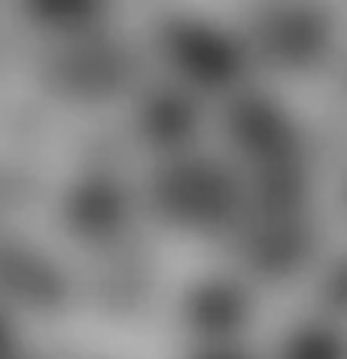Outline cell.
Returning <instances> with one entry per match:
<instances>
[{
  "label": "cell",
  "mask_w": 347,
  "mask_h": 359,
  "mask_svg": "<svg viewBox=\"0 0 347 359\" xmlns=\"http://www.w3.org/2000/svg\"><path fill=\"white\" fill-rule=\"evenodd\" d=\"M158 213L183 229H219L238 208V186L219 165L174 161L153 186Z\"/></svg>",
  "instance_id": "obj_1"
},
{
  "label": "cell",
  "mask_w": 347,
  "mask_h": 359,
  "mask_svg": "<svg viewBox=\"0 0 347 359\" xmlns=\"http://www.w3.org/2000/svg\"><path fill=\"white\" fill-rule=\"evenodd\" d=\"M162 52L183 79L204 88H226L241 76V46L207 22H171L162 34Z\"/></svg>",
  "instance_id": "obj_2"
},
{
  "label": "cell",
  "mask_w": 347,
  "mask_h": 359,
  "mask_svg": "<svg viewBox=\"0 0 347 359\" xmlns=\"http://www.w3.org/2000/svg\"><path fill=\"white\" fill-rule=\"evenodd\" d=\"M226 128L231 143L262 168L287 165L299 149L296 122L268 95H241L238 101H231Z\"/></svg>",
  "instance_id": "obj_3"
},
{
  "label": "cell",
  "mask_w": 347,
  "mask_h": 359,
  "mask_svg": "<svg viewBox=\"0 0 347 359\" xmlns=\"http://www.w3.org/2000/svg\"><path fill=\"white\" fill-rule=\"evenodd\" d=\"M128 219V198L110 177L79 180L64 198V222L86 241H107L119 235Z\"/></svg>",
  "instance_id": "obj_4"
},
{
  "label": "cell",
  "mask_w": 347,
  "mask_h": 359,
  "mask_svg": "<svg viewBox=\"0 0 347 359\" xmlns=\"http://www.w3.org/2000/svg\"><path fill=\"white\" fill-rule=\"evenodd\" d=\"M259 43L274 61L290 67L311 65L326 46V25L311 10L280 6L259 22Z\"/></svg>",
  "instance_id": "obj_5"
},
{
  "label": "cell",
  "mask_w": 347,
  "mask_h": 359,
  "mask_svg": "<svg viewBox=\"0 0 347 359\" xmlns=\"http://www.w3.org/2000/svg\"><path fill=\"white\" fill-rule=\"evenodd\" d=\"M247 313H250V302H247L244 290L229 280L198 283L183 302L186 323L207 338L231 335L247 323Z\"/></svg>",
  "instance_id": "obj_6"
},
{
  "label": "cell",
  "mask_w": 347,
  "mask_h": 359,
  "mask_svg": "<svg viewBox=\"0 0 347 359\" xmlns=\"http://www.w3.org/2000/svg\"><path fill=\"white\" fill-rule=\"evenodd\" d=\"M52 74H55L58 86L64 88V92L79 95V97H97V95H107L122 79V74H125V58L110 46L83 43V46L64 52V55L55 61Z\"/></svg>",
  "instance_id": "obj_7"
},
{
  "label": "cell",
  "mask_w": 347,
  "mask_h": 359,
  "mask_svg": "<svg viewBox=\"0 0 347 359\" xmlns=\"http://www.w3.org/2000/svg\"><path fill=\"white\" fill-rule=\"evenodd\" d=\"M137 128L147 137V143H156L158 149H177L198 128V107L189 95L165 88V92L149 95L140 104Z\"/></svg>",
  "instance_id": "obj_8"
},
{
  "label": "cell",
  "mask_w": 347,
  "mask_h": 359,
  "mask_svg": "<svg viewBox=\"0 0 347 359\" xmlns=\"http://www.w3.org/2000/svg\"><path fill=\"white\" fill-rule=\"evenodd\" d=\"M308 256V235L305 229L290 219H271L265 229L247 241V262L262 274H290L305 262Z\"/></svg>",
  "instance_id": "obj_9"
},
{
  "label": "cell",
  "mask_w": 347,
  "mask_h": 359,
  "mask_svg": "<svg viewBox=\"0 0 347 359\" xmlns=\"http://www.w3.org/2000/svg\"><path fill=\"white\" fill-rule=\"evenodd\" d=\"M301 195H305V177L299 174V168L292 161L259 168L256 201L271 213V219H290L292 210H299Z\"/></svg>",
  "instance_id": "obj_10"
},
{
  "label": "cell",
  "mask_w": 347,
  "mask_h": 359,
  "mask_svg": "<svg viewBox=\"0 0 347 359\" xmlns=\"http://www.w3.org/2000/svg\"><path fill=\"white\" fill-rule=\"evenodd\" d=\"M280 359H341V341L326 326H301L287 338Z\"/></svg>",
  "instance_id": "obj_11"
},
{
  "label": "cell",
  "mask_w": 347,
  "mask_h": 359,
  "mask_svg": "<svg viewBox=\"0 0 347 359\" xmlns=\"http://www.w3.org/2000/svg\"><path fill=\"white\" fill-rule=\"evenodd\" d=\"M10 350H13V329L0 317V359H10Z\"/></svg>",
  "instance_id": "obj_12"
},
{
  "label": "cell",
  "mask_w": 347,
  "mask_h": 359,
  "mask_svg": "<svg viewBox=\"0 0 347 359\" xmlns=\"http://www.w3.org/2000/svg\"><path fill=\"white\" fill-rule=\"evenodd\" d=\"M217 359H226V356H217Z\"/></svg>",
  "instance_id": "obj_13"
}]
</instances>
